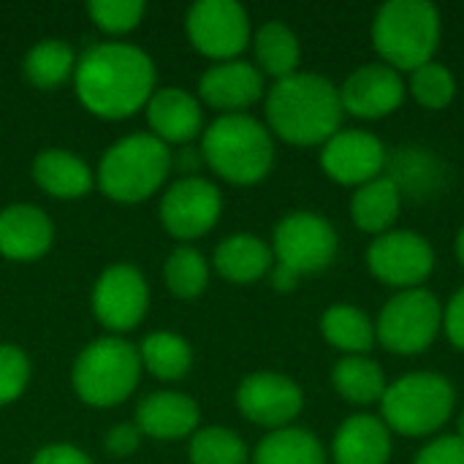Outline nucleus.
Returning <instances> with one entry per match:
<instances>
[{
  "instance_id": "1a4fd4ad",
  "label": "nucleus",
  "mask_w": 464,
  "mask_h": 464,
  "mask_svg": "<svg viewBox=\"0 0 464 464\" xmlns=\"http://www.w3.org/2000/svg\"><path fill=\"white\" fill-rule=\"evenodd\" d=\"M272 253L280 266L302 275L321 272L337 253V234L324 215L291 212L275 228Z\"/></svg>"
},
{
  "instance_id": "c9c22d12",
  "label": "nucleus",
  "mask_w": 464,
  "mask_h": 464,
  "mask_svg": "<svg viewBox=\"0 0 464 464\" xmlns=\"http://www.w3.org/2000/svg\"><path fill=\"white\" fill-rule=\"evenodd\" d=\"M30 378V362L16 345H0V405L14 402Z\"/></svg>"
},
{
  "instance_id": "423d86ee",
  "label": "nucleus",
  "mask_w": 464,
  "mask_h": 464,
  "mask_svg": "<svg viewBox=\"0 0 464 464\" xmlns=\"http://www.w3.org/2000/svg\"><path fill=\"white\" fill-rule=\"evenodd\" d=\"M169 169V147L152 133H133L106 150L98 166V182L109 198L136 204L163 185Z\"/></svg>"
},
{
  "instance_id": "72a5a7b5",
  "label": "nucleus",
  "mask_w": 464,
  "mask_h": 464,
  "mask_svg": "<svg viewBox=\"0 0 464 464\" xmlns=\"http://www.w3.org/2000/svg\"><path fill=\"white\" fill-rule=\"evenodd\" d=\"M411 92L424 109H446L457 95V79L443 63H427L411 71Z\"/></svg>"
},
{
  "instance_id": "a211bd4d",
  "label": "nucleus",
  "mask_w": 464,
  "mask_h": 464,
  "mask_svg": "<svg viewBox=\"0 0 464 464\" xmlns=\"http://www.w3.org/2000/svg\"><path fill=\"white\" fill-rule=\"evenodd\" d=\"M334 464H389L392 432L383 419L356 413L343 421L332 443Z\"/></svg>"
},
{
  "instance_id": "e433bc0d",
  "label": "nucleus",
  "mask_w": 464,
  "mask_h": 464,
  "mask_svg": "<svg viewBox=\"0 0 464 464\" xmlns=\"http://www.w3.org/2000/svg\"><path fill=\"white\" fill-rule=\"evenodd\" d=\"M413 464H464V438L443 435L430 440Z\"/></svg>"
},
{
  "instance_id": "6e6552de",
  "label": "nucleus",
  "mask_w": 464,
  "mask_h": 464,
  "mask_svg": "<svg viewBox=\"0 0 464 464\" xmlns=\"http://www.w3.org/2000/svg\"><path fill=\"white\" fill-rule=\"evenodd\" d=\"M443 329V304L427 288L400 291L378 315L375 337L389 353L416 356L427 351Z\"/></svg>"
},
{
  "instance_id": "2f4dec72",
  "label": "nucleus",
  "mask_w": 464,
  "mask_h": 464,
  "mask_svg": "<svg viewBox=\"0 0 464 464\" xmlns=\"http://www.w3.org/2000/svg\"><path fill=\"white\" fill-rule=\"evenodd\" d=\"M247 446L226 427H207L190 440V464H245Z\"/></svg>"
},
{
  "instance_id": "4be33fe9",
  "label": "nucleus",
  "mask_w": 464,
  "mask_h": 464,
  "mask_svg": "<svg viewBox=\"0 0 464 464\" xmlns=\"http://www.w3.org/2000/svg\"><path fill=\"white\" fill-rule=\"evenodd\" d=\"M402 207V193L394 185L392 177L381 174L372 182L356 188L353 198H351V220L356 228L367 231V234H386Z\"/></svg>"
},
{
  "instance_id": "7c9ffc66",
  "label": "nucleus",
  "mask_w": 464,
  "mask_h": 464,
  "mask_svg": "<svg viewBox=\"0 0 464 464\" xmlns=\"http://www.w3.org/2000/svg\"><path fill=\"white\" fill-rule=\"evenodd\" d=\"M76 68L73 63V52L65 41H57V38H44L38 41L27 57H24V73L27 79L35 84V87H44V90H52L57 84H63L71 71Z\"/></svg>"
},
{
  "instance_id": "cd10ccee",
  "label": "nucleus",
  "mask_w": 464,
  "mask_h": 464,
  "mask_svg": "<svg viewBox=\"0 0 464 464\" xmlns=\"http://www.w3.org/2000/svg\"><path fill=\"white\" fill-rule=\"evenodd\" d=\"M256 57L264 73L275 76L277 82L285 76H294L299 68V38L285 22H266L256 33Z\"/></svg>"
},
{
  "instance_id": "39448f33",
  "label": "nucleus",
  "mask_w": 464,
  "mask_h": 464,
  "mask_svg": "<svg viewBox=\"0 0 464 464\" xmlns=\"http://www.w3.org/2000/svg\"><path fill=\"white\" fill-rule=\"evenodd\" d=\"M454 405L457 392L451 381L438 372H411L386 386L381 413L389 432L405 438H424L446 427L454 413Z\"/></svg>"
},
{
  "instance_id": "393cba45",
  "label": "nucleus",
  "mask_w": 464,
  "mask_h": 464,
  "mask_svg": "<svg viewBox=\"0 0 464 464\" xmlns=\"http://www.w3.org/2000/svg\"><path fill=\"white\" fill-rule=\"evenodd\" d=\"M326 343L348 356H364L375 345V324L353 304H332L321 318Z\"/></svg>"
},
{
  "instance_id": "c756f323",
  "label": "nucleus",
  "mask_w": 464,
  "mask_h": 464,
  "mask_svg": "<svg viewBox=\"0 0 464 464\" xmlns=\"http://www.w3.org/2000/svg\"><path fill=\"white\" fill-rule=\"evenodd\" d=\"M389 166V174L394 179V185L400 188V193H411V196H430L435 193V188L440 185V166L438 160L430 155V150H419V147H408L400 150L397 158Z\"/></svg>"
},
{
  "instance_id": "9b49d317",
  "label": "nucleus",
  "mask_w": 464,
  "mask_h": 464,
  "mask_svg": "<svg viewBox=\"0 0 464 464\" xmlns=\"http://www.w3.org/2000/svg\"><path fill=\"white\" fill-rule=\"evenodd\" d=\"M190 44L215 60H234L250 41L247 11L234 0H198L190 5L188 19Z\"/></svg>"
},
{
  "instance_id": "2eb2a0df",
  "label": "nucleus",
  "mask_w": 464,
  "mask_h": 464,
  "mask_svg": "<svg viewBox=\"0 0 464 464\" xmlns=\"http://www.w3.org/2000/svg\"><path fill=\"white\" fill-rule=\"evenodd\" d=\"M147 283L130 264L109 266L92 288L95 318L111 332H128L141 324L147 313Z\"/></svg>"
},
{
  "instance_id": "0eeeda50",
  "label": "nucleus",
  "mask_w": 464,
  "mask_h": 464,
  "mask_svg": "<svg viewBox=\"0 0 464 464\" xmlns=\"http://www.w3.org/2000/svg\"><path fill=\"white\" fill-rule=\"evenodd\" d=\"M139 351L120 337H101L90 343L73 364V389L82 402L92 408H111L130 397L139 383Z\"/></svg>"
},
{
  "instance_id": "f704fd0d",
  "label": "nucleus",
  "mask_w": 464,
  "mask_h": 464,
  "mask_svg": "<svg viewBox=\"0 0 464 464\" xmlns=\"http://www.w3.org/2000/svg\"><path fill=\"white\" fill-rule=\"evenodd\" d=\"M92 22L106 33H128L144 16L141 0H92L87 5Z\"/></svg>"
},
{
  "instance_id": "b1692460",
  "label": "nucleus",
  "mask_w": 464,
  "mask_h": 464,
  "mask_svg": "<svg viewBox=\"0 0 464 464\" xmlns=\"http://www.w3.org/2000/svg\"><path fill=\"white\" fill-rule=\"evenodd\" d=\"M33 177L38 188L57 198H79L92 185L87 163L68 150H44L33 160Z\"/></svg>"
},
{
  "instance_id": "f8f14e48",
  "label": "nucleus",
  "mask_w": 464,
  "mask_h": 464,
  "mask_svg": "<svg viewBox=\"0 0 464 464\" xmlns=\"http://www.w3.org/2000/svg\"><path fill=\"white\" fill-rule=\"evenodd\" d=\"M220 209H223L220 190L209 179L182 177L166 190L160 201V220L171 237L196 239L218 223Z\"/></svg>"
},
{
  "instance_id": "20e7f679",
  "label": "nucleus",
  "mask_w": 464,
  "mask_h": 464,
  "mask_svg": "<svg viewBox=\"0 0 464 464\" xmlns=\"http://www.w3.org/2000/svg\"><path fill=\"white\" fill-rule=\"evenodd\" d=\"M201 158L234 185L261 182L275 163L272 133L250 114H220L204 130Z\"/></svg>"
},
{
  "instance_id": "9d476101",
  "label": "nucleus",
  "mask_w": 464,
  "mask_h": 464,
  "mask_svg": "<svg viewBox=\"0 0 464 464\" xmlns=\"http://www.w3.org/2000/svg\"><path fill=\"white\" fill-rule=\"evenodd\" d=\"M370 272L400 291L421 288L435 269V250L427 237L416 231H386L367 250Z\"/></svg>"
},
{
  "instance_id": "5701e85b",
  "label": "nucleus",
  "mask_w": 464,
  "mask_h": 464,
  "mask_svg": "<svg viewBox=\"0 0 464 464\" xmlns=\"http://www.w3.org/2000/svg\"><path fill=\"white\" fill-rule=\"evenodd\" d=\"M215 266L231 283H256L272 269V247L256 234H234L218 245Z\"/></svg>"
},
{
  "instance_id": "4c0bfd02",
  "label": "nucleus",
  "mask_w": 464,
  "mask_h": 464,
  "mask_svg": "<svg viewBox=\"0 0 464 464\" xmlns=\"http://www.w3.org/2000/svg\"><path fill=\"white\" fill-rule=\"evenodd\" d=\"M443 329L454 348L464 351V288L451 296V302L443 310Z\"/></svg>"
},
{
  "instance_id": "4468645a",
  "label": "nucleus",
  "mask_w": 464,
  "mask_h": 464,
  "mask_svg": "<svg viewBox=\"0 0 464 464\" xmlns=\"http://www.w3.org/2000/svg\"><path fill=\"white\" fill-rule=\"evenodd\" d=\"M237 405L242 416L258 427L285 430L304 408L302 389L277 372H253L239 383Z\"/></svg>"
},
{
  "instance_id": "a878e982",
  "label": "nucleus",
  "mask_w": 464,
  "mask_h": 464,
  "mask_svg": "<svg viewBox=\"0 0 464 464\" xmlns=\"http://www.w3.org/2000/svg\"><path fill=\"white\" fill-rule=\"evenodd\" d=\"M332 383L337 394L353 405H372L386 394V375L367 356H345L337 362L332 370Z\"/></svg>"
},
{
  "instance_id": "f3484780",
  "label": "nucleus",
  "mask_w": 464,
  "mask_h": 464,
  "mask_svg": "<svg viewBox=\"0 0 464 464\" xmlns=\"http://www.w3.org/2000/svg\"><path fill=\"white\" fill-rule=\"evenodd\" d=\"M198 92L212 109H220L226 114H242V109L261 98L264 76L256 65L245 60H226L212 65L201 76Z\"/></svg>"
},
{
  "instance_id": "c85d7f7f",
  "label": "nucleus",
  "mask_w": 464,
  "mask_h": 464,
  "mask_svg": "<svg viewBox=\"0 0 464 464\" xmlns=\"http://www.w3.org/2000/svg\"><path fill=\"white\" fill-rule=\"evenodd\" d=\"M139 359L155 378L179 381L188 375V370L193 364V351H190L188 340H182L179 334L152 332L144 337V343L139 348Z\"/></svg>"
},
{
  "instance_id": "f03ea898",
  "label": "nucleus",
  "mask_w": 464,
  "mask_h": 464,
  "mask_svg": "<svg viewBox=\"0 0 464 464\" xmlns=\"http://www.w3.org/2000/svg\"><path fill=\"white\" fill-rule=\"evenodd\" d=\"M340 87H334L321 73H294L280 82L266 95L269 128L288 144L313 147L326 144L343 122Z\"/></svg>"
},
{
  "instance_id": "ddd939ff",
  "label": "nucleus",
  "mask_w": 464,
  "mask_h": 464,
  "mask_svg": "<svg viewBox=\"0 0 464 464\" xmlns=\"http://www.w3.org/2000/svg\"><path fill=\"white\" fill-rule=\"evenodd\" d=\"M389 163L383 141L370 130H337L321 150V166L329 179L362 188L383 174Z\"/></svg>"
},
{
  "instance_id": "ea45409f",
  "label": "nucleus",
  "mask_w": 464,
  "mask_h": 464,
  "mask_svg": "<svg viewBox=\"0 0 464 464\" xmlns=\"http://www.w3.org/2000/svg\"><path fill=\"white\" fill-rule=\"evenodd\" d=\"M30 464H92V462H90V457H84L79 449L65 446V443H57V446H46V449H41V451L33 457V462Z\"/></svg>"
},
{
  "instance_id": "37998d69",
  "label": "nucleus",
  "mask_w": 464,
  "mask_h": 464,
  "mask_svg": "<svg viewBox=\"0 0 464 464\" xmlns=\"http://www.w3.org/2000/svg\"><path fill=\"white\" fill-rule=\"evenodd\" d=\"M457 435H459V438H464V411L459 413V432H457Z\"/></svg>"
},
{
  "instance_id": "473e14b6",
  "label": "nucleus",
  "mask_w": 464,
  "mask_h": 464,
  "mask_svg": "<svg viewBox=\"0 0 464 464\" xmlns=\"http://www.w3.org/2000/svg\"><path fill=\"white\" fill-rule=\"evenodd\" d=\"M209 283V266L193 247H177L166 261V285L179 299H196Z\"/></svg>"
},
{
  "instance_id": "79ce46f5",
  "label": "nucleus",
  "mask_w": 464,
  "mask_h": 464,
  "mask_svg": "<svg viewBox=\"0 0 464 464\" xmlns=\"http://www.w3.org/2000/svg\"><path fill=\"white\" fill-rule=\"evenodd\" d=\"M457 258H459V264L464 266V226L459 228V234H457Z\"/></svg>"
},
{
  "instance_id": "a19ab883",
  "label": "nucleus",
  "mask_w": 464,
  "mask_h": 464,
  "mask_svg": "<svg viewBox=\"0 0 464 464\" xmlns=\"http://www.w3.org/2000/svg\"><path fill=\"white\" fill-rule=\"evenodd\" d=\"M296 285H299V275L296 272H291V269H285L280 264L272 266V288H277V291H294Z\"/></svg>"
},
{
  "instance_id": "58836bf2",
  "label": "nucleus",
  "mask_w": 464,
  "mask_h": 464,
  "mask_svg": "<svg viewBox=\"0 0 464 464\" xmlns=\"http://www.w3.org/2000/svg\"><path fill=\"white\" fill-rule=\"evenodd\" d=\"M141 432L136 424H117L109 435H106V451L111 457H128L139 449Z\"/></svg>"
},
{
  "instance_id": "412c9836",
  "label": "nucleus",
  "mask_w": 464,
  "mask_h": 464,
  "mask_svg": "<svg viewBox=\"0 0 464 464\" xmlns=\"http://www.w3.org/2000/svg\"><path fill=\"white\" fill-rule=\"evenodd\" d=\"M147 120L155 130V139H160L163 144H182L196 139V133L201 130V106L188 90L166 87L152 92V98L147 101Z\"/></svg>"
},
{
  "instance_id": "bb28decb",
  "label": "nucleus",
  "mask_w": 464,
  "mask_h": 464,
  "mask_svg": "<svg viewBox=\"0 0 464 464\" xmlns=\"http://www.w3.org/2000/svg\"><path fill=\"white\" fill-rule=\"evenodd\" d=\"M253 464H326V454L313 432L285 427L258 443Z\"/></svg>"
},
{
  "instance_id": "6ab92c4d",
  "label": "nucleus",
  "mask_w": 464,
  "mask_h": 464,
  "mask_svg": "<svg viewBox=\"0 0 464 464\" xmlns=\"http://www.w3.org/2000/svg\"><path fill=\"white\" fill-rule=\"evenodd\" d=\"M46 212L30 204H14L0 212V253L11 261H33L52 245Z\"/></svg>"
},
{
  "instance_id": "aec40b11",
  "label": "nucleus",
  "mask_w": 464,
  "mask_h": 464,
  "mask_svg": "<svg viewBox=\"0 0 464 464\" xmlns=\"http://www.w3.org/2000/svg\"><path fill=\"white\" fill-rule=\"evenodd\" d=\"M198 424V405L177 392H158L139 402L136 427L141 435L155 440H179L188 438Z\"/></svg>"
},
{
  "instance_id": "f257e3e1",
  "label": "nucleus",
  "mask_w": 464,
  "mask_h": 464,
  "mask_svg": "<svg viewBox=\"0 0 464 464\" xmlns=\"http://www.w3.org/2000/svg\"><path fill=\"white\" fill-rule=\"evenodd\" d=\"M79 101L98 117L122 120L147 106L155 87V65L130 44H95L73 68Z\"/></svg>"
},
{
  "instance_id": "dca6fc26",
  "label": "nucleus",
  "mask_w": 464,
  "mask_h": 464,
  "mask_svg": "<svg viewBox=\"0 0 464 464\" xmlns=\"http://www.w3.org/2000/svg\"><path fill=\"white\" fill-rule=\"evenodd\" d=\"M343 111L362 120H381L394 114L405 101V82L400 71L386 63H370L353 71L340 87Z\"/></svg>"
},
{
  "instance_id": "7ed1b4c3",
  "label": "nucleus",
  "mask_w": 464,
  "mask_h": 464,
  "mask_svg": "<svg viewBox=\"0 0 464 464\" xmlns=\"http://www.w3.org/2000/svg\"><path fill=\"white\" fill-rule=\"evenodd\" d=\"M440 44V11L430 0H389L372 22V46L394 71L432 63Z\"/></svg>"
}]
</instances>
